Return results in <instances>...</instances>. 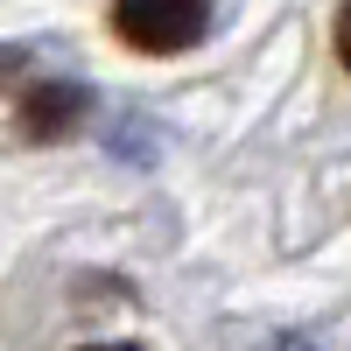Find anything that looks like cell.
I'll return each instance as SVG.
<instances>
[{
	"mask_svg": "<svg viewBox=\"0 0 351 351\" xmlns=\"http://www.w3.org/2000/svg\"><path fill=\"white\" fill-rule=\"evenodd\" d=\"M8 77H28V49L21 43H0V92H8Z\"/></svg>",
	"mask_w": 351,
	"mask_h": 351,
	"instance_id": "cell-3",
	"label": "cell"
},
{
	"mask_svg": "<svg viewBox=\"0 0 351 351\" xmlns=\"http://www.w3.org/2000/svg\"><path fill=\"white\" fill-rule=\"evenodd\" d=\"M84 112H92V84L84 77H21V99H14L21 141L56 148V141H71L84 127Z\"/></svg>",
	"mask_w": 351,
	"mask_h": 351,
	"instance_id": "cell-2",
	"label": "cell"
},
{
	"mask_svg": "<svg viewBox=\"0 0 351 351\" xmlns=\"http://www.w3.org/2000/svg\"><path fill=\"white\" fill-rule=\"evenodd\" d=\"M330 36H337V64L351 71V0H344V8H337V28H330Z\"/></svg>",
	"mask_w": 351,
	"mask_h": 351,
	"instance_id": "cell-4",
	"label": "cell"
},
{
	"mask_svg": "<svg viewBox=\"0 0 351 351\" xmlns=\"http://www.w3.org/2000/svg\"><path fill=\"white\" fill-rule=\"evenodd\" d=\"M84 351H141V344H84Z\"/></svg>",
	"mask_w": 351,
	"mask_h": 351,
	"instance_id": "cell-5",
	"label": "cell"
},
{
	"mask_svg": "<svg viewBox=\"0 0 351 351\" xmlns=\"http://www.w3.org/2000/svg\"><path fill=\"white\" fill-rule=\"evenodd\" d=\"M106 28L134 56H183L211 28V0H112Z\"/></svg>",
	"mask_w": 351,
	"mask_h": 351,
	"instance_id": "cell-1",
	"label": "cell"
}]
</instances>
